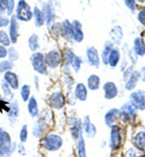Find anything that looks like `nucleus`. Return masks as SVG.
<instances>
[{"mask_svg":"<svg viewBox=\"0 0 145 157\" xmlns=\"http://www.w3.org/2000/svg\"><path fill=\"white\" fill-rule=\"evenodd\" d=\"M142 157H145V156H142Z\"/></svg>","mask_w":145,"mask_h":157,"instance_id":"obj_58","label":"nucleus"},{"mask_svg":"<svg viewBox=\"0 0 145 157\" xmlns=\"http://www.w3.org/2000/svg\"><path fill=\"white\" fill-rule=\"evenodd\" d=\"M30 64L33 70L39 74V75H47L48 73V68L46 64V59H45V55L38 51V52H33V55L30 56Z\"/></svg>","mask_w":145,"mask_h":157,"instance_id":"obj_2","label":"nucleus"},{"mask_svg":"<svg viewBox=\"0 0 145 157\" xmlns=\"http://www.w3.org/2000/svg\"><path fill=\"white\" fill-rule=\"evenodd\" d=\"M134 71V65H132V64H129L126 69H124V71H122V78H124V81H126L127 78L131 76V74Z\"/></svg>","mask_w":145,"mask_h":157,"instance_id":"obj_47","label":"nucleus"},{"mask_svg":"<svg viewBox=\"0 0 145 157\" xmlns=\"http://www.w3.org/2000/svg\"><path fill=\"white\" fill-rule=\"evenodd\" d=\"M74 96L76 100H80V101H86L87 96H88V88L87 86L82 83V82H79L75 85V88H74Z\"/></svg>","mask_w":145,"mask_h":157,"instance_id":"obj_22","label":"nucleus"},{"mask_svg":"<svg viewBox=\"0 0 145 157\" xmlns=\"http://www.w3.org/2000/svg\"><path fill=\"white\" fill-rule=\"evenodd\" d=\"M64 83H65V86H67V90L70 92V88H71V86H73V83H74V78L67 76V78H64Z\"/></svg>","mask_w":145,"mask_h":157,"instance_id":"obj_49","label":"nucleus"},{"mask_svg":"<svg viewBox=\"0 0 145 157\" xmlns=\"http://www.w3.org/2000/svg\"><path fill=\"white\" fill-rule=\"evenodd\" d=\"M41 9L44 11L46 25L50 27L56 22V18H57V2L55 0H48L45 4H42Z\"/></svg>","mask_w":145,"mask_h":157,"instance_id":"obj_5","label":"nucleus"},{"mask_svg":"<svg viewBox=\"0 0 145 157\" xmlns=\"http://www.w3.org/2000/svg\"><path fill=\"white\" fill-rule=\"evenodd\" d=\"M48 28V33L53 39H58L62 38V22H55L53 24H51Z\"/></svg>","mask_w":145,"mask_h":157,"instance_id":"obj_34","label":"nucleus"},{"mask_svg":"<svg viewBox=\"0 0 145 157\" xmlns=\"http://www.w3.org/2000/svg\"><path fill=\"white\" fill-rule=\"evenodd\" d=\"M137 4H140V5H144L145 4V0H135Z\"/></svg>","mask_w":145,"mask_h":157,"instance_id":"obj_55","label":"nucleus"},{"mask_svg":"<svg viewBox=\"0 0 145 157\" xmlns=\"http://www.w3.org/2000/svg\"><path fill=\"white\" fill-rule=\"evenodd\" d=\"M124 5H126V7L132 12V13H134L135 11H137V1L135 0H124Z\"/></svg>","mask_w":145,"mask_h":157,"instance_id":"obj_44","label":"nucleus"},{"mask_svg":"<svg viewBox=\"0 0 145 157\" xmlns=\"http://www.w3.org/2000/svg\"><path fill=\"white\" fill-rule=\"evenodd\" d=\"M101 78H99V75H97V74H92V75H90L88 78H87V88L90 90V91H98L99 88H101Z\"/></svg>","mask_w":145,"mask_h":157,"instance_id":"obj_31","label":"nucleus"},{"mask_svg":"<svg viewBox=\"0 0 145 157\" xmlns=\"http://www.w3.org/2000/svg\"><path fill=\"white\" fill-rule=\"evenodd\" d=\"M133 52L138 56V57H144L145 56V41L144 38L142 36H137L133 40V46H132Z\"/></svg>","mask_w":145,"mask_h":157,"instance_id":"obj_26","label":"nucleus"},{"mask_svg":"<svg viewBox=\"0 0 145 157\" xmlns=\"http://www.w3.org/2000/svg\"><path fill=\"white\" fill-rule=\"evenodd\" d=\"M76 141H78V145H76L78 156L86 157V143H85V138H83V136H81Z\"/></svg>","mask_w":145,"mask_h":157,"instance_id":"obj_38","label":"nucleus"},{"mask_svg":"<svg viewBox=\"0 0 145 157\" xmlns=\"http://www.w3.org/2000/svg\"><path fill=\"white\" fill-rule=\"evenodd\" d=\"M17 147L20 149V152H21V154H24V152H25V151L23 150V146H22V145H20V146H17Z\"/></svg>","mask_w":145,"mask_h":157,"instance_id":"obj_54","label":"nucleus"},{"mask_svg":"<svg viewBox=\"0 0 145 157\" xmlns=\"http://www.w3.org/2000/svg\"><path fill=\"white\" fill-rule=\"evenodd\" d=\"M122 144V136H121V128L119 124H114L110 127V139H109V146L113 151H116L121 147Z\"/></svg>","mask_w":145,"mask_h":157,"instance_id":"obj_7","label":"nucleus"},{"mask_svg":"<svg viewBox=\"0 0 145 157\" xmlns=\"http://www.w3.org/2000/svg\"><path fill=\"white\" fill-rule=\"evenodd\" d=\"M42 146L45 150L50 151V152H56L58 150H61L63 146V139L61 136L56 134V133H50L42 140Z\"/></svg>","mask_w":145,"mask_h":157,"instance_id":"obj_3","label":"nucleus"},{"mask_svg":"<svg viewBox=\"0 0 145 157\" xmlns=\"http://www.w3.org/2000/svg\"><path fill=\"white\" fill-rule=\"evenodd\" d=\"M1 113H2V110H1V109H0V115H1Z\"/></svg>","mask_w":145,"mask_h":157,"instance_id":"obj_56","label":"nucleus"},{"mask_svg":"<svg viewBox=\"0 0 145 157\" xmlns=\"http://www.w3.org/2000/svg\"><path fill=\"white\" fill-rule=\"evenodd\" d=\"M34 83H35V90L39 91V78L38 76H34Z\"/></svg>","mask_w":145,"mask_h":157,"instance_id":"obj_53","label":"nucleus"},{"mask_svg":"<svg viewBox=\"0 0 145 157\" xmlns=\"http://www.w3.org/2000/svg\"><path fill=\"white\" fill-rule=\"evenodd\" d=\"M114 47H116V46L110 40H106L104 42L103 48H102V56H101V62L104 65H108V57H109V55H110V52L113 51Z\"/></svg>","mask_w":145,"mask_h":157,"instance_id":"obj_30","label":"nucleus"},{"mask_svg":"<svg viewBox=\"0 0 145 157\" xmlns=\"http://www.w3.org/2000/svg\"><path fill=\"white\" fill-rule=\"evenodd\" d=\"M121 58H122V57H121V51H120L117 47H114L113 51L110 52L109 57H108V65H109L111 69L116 68V67L120 64Z\"/></svg>","mask_w":145,"mask_h":157,"instance_id":"obj_24","label":"nucleus"},{"mask_svg":"<svg viewBox=\"0 0 145 157\" xmlns=\"http://www.w3.org/2000/svg\"><path fill=\"white\" fill-rule=\"evenodd\" d=\"M139 71H140V75H142V78H140V80L145 83V67L140 68V70H139Z\"/></svg>","mask_w":145,"mask_h":157,"instance_id":"obj_52","label":"nucleus"},{"mask_svg":"<svg viewBox=\"0 0 145 157\" xmlns=\"http://www.w3.org/2000/svg\"><path fill=\"white\" fill-rule=\"evenodd\" d=\"M48 104L55 110H62L67 104V98L62 91H55L48 97Z\"/></svg>","mask_w":145,"mask_h":157,"instance_id":"obj_8","label":"nucleus"},{"mask_svg":"<svg viewBox=\"0 0 145 157\" xmlns=\"http://www.w3.org/2000/svg\"><path fill=\"white\" fill-rule=\"evenodd\" d=\"M4 75V80L10 85V87L13 90V91H16V90H18L20 88V78H18V75L15 73V71H6L5 74H2Z\"/></svg>","mask_w":145,"mask_h":157,"instance_id":"obj_21","label":"nucleus"},{"mask_svg":"<svg viewBox=\"0 0 145 157\" xmlns=\"http://www.w3.org/2000/svg\"><path fill=\"white\" fill-rule=\"evenodd\" d=\"M20 140H21L22 144L27 143V140H28V126L27 124L22 126L21 132H20Z\"/></svg>","mask_w":145,"mask_h":157,"instance_id":"obj_45","label":"nucleus"},{"mask_svg":"<svg viewBox=\"0 0 145 157\" xmlns=\"http://www.w3.org/2000/svg\"><path fill=\"white\" fill-rule=\"evenodd\" d=\"M7 48H9V47L0 45V60H1V59H5L7 57Z\"/></svg>","mask_w":145,"mask_h":157,"instance_id":"obj_48","label":"nucleus"},{"mask_svg":"<svg viewBox=\"0 0 145 157\" xmlns=\"http://www.w3.org/2000/svg\"><path fill=\"white\" fill-rule=\"evenodd\" d=\"M133 144L138 150L145 151V131H138L133 138Z\"/></svg>","mask_w":145,"mask_h":157,"instance_id":"obj_32","label":"nucleus"},{"mask_svg":"<svg viewBox=\"0 0 145 157\" xmlns=\"http://www.w3.org/2000/svg\"><path fill=\"white\" fill-rule=\"evenodd\" d=\"M15 67V63L10 59H1L0 60V74H5L6 71H11Z\"/></svg>","mask_w":145,"mask_h":157,"instance_id":"obj_37","label":"nucleus"},{"mask_svg":"<svg viewBox=\"0 0 145 157\" xmlns=\"http://www.w3.org/2000/svg\"><path fill=\"white\" fill-rule=\"evenodd\" d=\"M20 116V105H18V100L13 99L10 104H9V110H7V117L10 120V122L12 124H15L18 120Z\"/></svg>","mask_w":145,"mask_h":157,"instance_id":"obj_17","label":"nucleus"},{"mask_svg":"<svg viewBox=\"0 0 145 157\" xmlns=\"http://www.w3.org/2000/svg\"><path fill=\"white\" fill-rule=\"evenodd\" d=\"M129 103L137 109L143 111L145 110V91L143 90H134L129 94Z\"/></svg>","mask_w":145,"mask_h":157,"instance_id":"obj_9","label":"nucleus"},{"mask_svg":"<svg viewBox=\"0 0 145 157\" xmlns=\"http://www.w3.org/2000/svg\"><path fill=\"white\" fill-rule=\"evenodd\" d=\"M86 59L90 67L94 69H98L101 67V55L94 46H88L86 48Z\"/></svg>","mask_w":145,"mask_h":157,"instance_id":"obj_10","label":"nucleus"},{"mask_svg":"<svg viewBox=\"0 0 145 157\" xmlns=\"http://www.w3.org/2000/svg\"><path fill=\"white\" fill-rule=\"evenodd\" d=\"M137 116H138V110L129 101L124 103L119 109V118L124 123H133Z\"/></svg>","mask_w":145,"mask_h":157,"instance_id":"obj_4","label":"nucleus"},{"mask_svg":"<svg viewBox=\"0 0 145 157\" xmlns=\"http://www.w3.org/2000/svg\"><path fill=\"white\" fill-rule=\"evenodd\" d=\"M5 133L6 131H4L1 127H0V146L4 145V138H5Z\"/></svg>","mask_w":145,"mask_h":157,"instance_id":"obj_51","label":"nucleus"},{"mask_svg":"<svg viewBox=\"0 0 145 157\" xmlns=\"http://www.w3.org/2000/svg\"><path fill=\"white\" fill-rule=\"evenodd\" d=\"M137 21L140 25H143L145 28V7H140L139 10H137Z\"/></svg>","mask_w":145,"mask_h":157,"instance_id":"obj_43","label":"nucleus"},{"mask_svg":"<svg viewBox=\"0 0 145 157\" xmlns=\"http://www.w3.org/2000/svg\"><path fill=\"white\" fill-rule=\"evenodd\" d=\"M109 36H110V41L115 46H121L122 40H124V28L117 24L113 25L109 32Z\"/></svg>","mask_w":145,"mask_h":157,"instance_id":"obj_13","label":"nucleus"},{"mask_svg":"<svg viewBox=\"0 0 145 157\" xmlns=\"http://www.w3.org/2000/svg\"><path fill=\"white\" fill-rule=\"evenodd\" d=\"M16 150H17V144L13 141L10 145H1L0 146V157H11Z\"/></svg>","mask_w":145,"mask_h":157,"instance_id":"obj_35","label":"nucleus"},{"mask_svg":"<svg viewBox=\"0 0 145 157\" xmlns=\"http://www.w3.org/2000/svg\"><path fill=\"white\" fill-rule=\"evenodd\" d=\"M20 94H21V99L23 101H28L29 98L32 97V88L29 85H23L20 88Z\"/></svg>","mask_w":145,"mask_h":157,"instance_id":"obj_39","label":"nucleus"},{"mask_svg":"<svg viewBox=\"0 0 145 157\" xmlns=\"http://www.w3.org/2000/svg\"><path fill=\"white\" fill-rule=\"evenodd\" d=\"M76 57L75 52L71 50V48H64L63 51V63H62V69L65 74H70V71L73 70L71 69V63L74 58Z\"/></svg>","mask_w":145,"mask_h":157,"instance_id":"obj_12","label":"nucleus"},{"mask_svg":"<svg viewBox=\"0 0 145 157\" xmlns=\"http://www.w3.org/2000/svg\"><path fill=\"white\" fill-rule=\"evenodd\" d=\"M0 45L6 46V47H10L12 45L10 36H9V33L6 30H2V29H0Z\"/></svg>","mask_w":145,"mask_h":157,"instance_id":"obj_40","label":"nucleus"},{"mask_svg":"<svg viewBox=\"0 0 145 157\" xmlns=\"http://www.w3.org/2000/svg\"><path fill=\"white\" fill-rule=\"evenodd\" d=\"M82 64H83L82 57H80V56L76 55V57L74 58L73 63H71V69H73L75 73H79L80 69H81V67H82Z\"/></svg>","mask_w":145,"mask_h":157,"instance_id":"obj_42","label":"nucleus"},{"mask_svg":"<svg viewBox=\"0 0 145 157\" xmlns=\"http://www.w3.org/2000/svg\"><path fill=\"white\" fill-rule=\"evenodd\" d=\"M62 38L67 42H74V33H73L71 21H62Z\"/></svg>","mask_w":145,"mask_h":157,"instance_id":"obj_18","label":"nucleus"},{"mask_svg":"<svg viewBox=\"0 0 145 157\" xmlns=\"http://www.w3.org/2000/svg\"><path fill=\"white\" fill-rule=\"evenodd\" d=\"M117 120H119V109L117 108H113V109L108 110V113L104 115V122L108 127L116 124Z\"/></svg>","mask_w":145,"mask_h":157,"instance_id":"obj_29","label":"nucleus"},{"mask_svg":"<svg viewBox=\"0 0 145 157\" xmlns=\"http://www.w3.org/2000/svg\"><path fill=\"white\" fill-rule=\"evenodd\" d=\"M144 41H145V36H144Z\"/></svg>","mask_w":145,"mask_h":157,"instance_id":"obj_57","label":"nucleus"},{"mask_svg":"<svg viewBox=\"0 0 145 157\" xmlns=\"http://www.w3.org/2000/svg\"><path fill=\"white\" fill-rule=\"evenodd\" d=\"M82 120L81 118H78V121H76V123L74 124V126H71L70 127V133H71V137L73 139H75V140H78L79 138L82 136Z\"/></svg>","mask_w":145,"mask_h":157,"instance_id":"obj_36","label":"nucleus"},{"mask_svg":"<svg viewBox=\"0 0 145 157\" xmlns=\"http://www.w3.org/2000/svg\"><path fill=\"white\" fill-rule=\"evenodd\" d=\"M33 20H34V25L36 28H41L44 25H46L44 11H42L41 7L34 6V9H33Z\"/></svg>","mask_w":145,"mask_h":157,"instance_id":"obj_25","label":"nucleus"},{"mask_svg":"<svg viewBox=\"0 0 145 157\" xmlns=\"http://www.w3.org/2000/svg\"><path fill=\"white\" fill-rule=\"evenodd\" d=\"M46 128H47V122H46V120L42 117L38 118L36 122H35V126L33 127V136L35 138H38V139H40V138H42V136H44Z\"/></svg>","mask_w":145,"mask_h":157,"instance_id":"obj_23","label":"nucleus"},{"mask_svg":"<svg viewBox=\"0 0 145 157\" xmlns=\"http://www.w3.org/2000/svg\"><path fill=\"white\" fill-rule=\"evenodd\" d=\"M27 109H28V113L30 115V117L33 118H38L40 115V110H39V104H38V100L35 97H30L29 100L27 101Z\"/></svg>","mask_w":145,"mask_h":157,"instance_id":"obj_28","label":"nucleus"},{"mask_svg":"<svg viewBox=\"0 0 145 157\" xmlns=\"http://www.w3.org/2000/svg\"><path fill=\"white\" fill-rule=\"evenodd\" d=\"M103 93H104V98L108 99V100H111V99L116 98L119 96V88H117V85L113 81H106L103 85Z\"/></svg>","mask_w":145,"mask_h":157,"instance_id":"obj_14","label":"nucleus"},{"mask_svg":"<svg viewBox=\"0 0 145 157\" xmlns=\"http://www.w3.org/2000/svg\"><path fill=\"white\" fill-rule=\"evenodd\" d=\"M13 15L20 22H30L33 21V9L25 0H18Z\"/></svg>","mask_w":145,"mask_h":157,"instance_id":"obj_1","label":"nucleus"},{"mask_svg":"<svg viewBox=\"0 0 145 157\" xmlns=\"http://www.w3.org/2000/svg\"><path fill=\"white\" fill-rule=\"evenodd\" d=\"M16 4V0H0V15H7L11 17L15 13Z\"/></svg>","mask_w":145,"mask_h":157,"instance_id":"obj_16","label":"nucleus"},{"mask_svg":"<svg viewBox=\"0 0 145 157\" xmlns=\"http://www.w3.org/2000/svg\"><path fill=\"white\" fill-rule=\"evenodd\" d=\"M127 157H139V151L135 150L134 147H131L127 151Z\"/></svg>","mask_w":145,"mask_h":157,"instance_id":"obj_50","label":"nucleus"},{"mask_svg":"<svg viewBox=\"0 0 145 157\" xmlns=\"http://www.w3.org/2000/svg\"><path fill=\"white\" fill-rule=\"evenodd\" d=\"M10 24V17L7 15H0V29L9 27Z\"/></svg>","mask_w":145,"mask_h":157,"instance_id":"obj_46","label":"nucleus"},{"mask_svg":"<svg viewBox=\"0 0 145 157\" xmlns=\"http://www.w3.org/2000/svg\"><path fill=\"white\" fill-rule=\"evenodd\" d=\"M73 33H74V42H82L85 39V34L82 30V24L79 20L71 21Z\"/></svg>","mask_w":145,"mask_h":157,"instance_id":"obj_19","label":"nucleus"},{"mask_svg":"<svg viewBox=\"0 0 145 157\" xmlns=\"http://www.w3.org/2000/svg\"><path fill=\"white\" fill-rule=\"evenodd\" d=\"M28 47L32 52H38L40 50V36L36 33H33L28 38Z\"/></svg>","mask_w":145,"mask_h":157,"instance_id":"obj_33","label":"nucleus"},{"mask_svg":"<svg viewBox=\"0 0 145 157\" xmlns=\"http://www.w3.org/2000/svg\"><path fill=\"white\" fill-rule=\"evenodd\" d=\"M45 59L48 69H57L63 63V53L57 48H52L45 53Z\"/></svg>","mask_w":145,"mask_h":157,"instance_id":"obj_6","label":"nucleus"},{"mask_svg":"<svg viewBox=\"0 0 145 157\" xmlns=\"http://www.w3.org/2000/svg\"><path fill=\"white\" fill-rule=\"evenodd\" d=\"M7 28H9V30H7L9 36H10V40L13 45L18 41V36H20V21L16 18L15 15H12L10 17V24Z\"/></svg>","mask_w":145,"mask_h":157,"instance_id":"obj_11","label":"nucleus"},{"mask_svg":"<svg viewBox=\"0 0 145 157\" xmlns=\"http://www.w3.org/2000/svg\"><path fill=\"white\" fill-rule=\"evenodd\" d=\"M0 88H1V92H2V98L4 100H6L7 103L12 101L15 99V94H13V90L10 87V85L2 78L1 82H0Z\"/></svg>","mask_w":145,"mask_h":157,"instance_id":"obj_27","label":"nucleus"},{"mask_svg":"<svg viewBox=\"0 0 145 157\" xmlns=\"http://www.w3.org/2000/svg\"><path fill=\"white\" fill-rule=\"evenodd\" d=\"M82 129L83 133L88 138H94L97 134V128L94 126V123L91 122L90 116H85L82 120Z\"/></svg>","mask_w":145,"mask_h":157,"instance_id":"obj_20","label":"nucleus"},{"mask_svg":"<svg viewBox=\"0 0 145 157\" xmlns=\"http://www.w3.org/2000/svg\"><path fill=\"white\" fill-rule=\"evenodd\" d=\"M7 57H9V59H10L11 62H13V63L20 59V52L17 51V48H16L15 46L11 45V46L7 48Z\"/></svg>","mask_w":145,"mask_h":157,"instance_id":"obj_41","label":"nucleus"},{"mask_svg":"<svg viewBox=\"0 0 145 157\" xmlns=\"http://www.w3.org/2000/svg\"><path fill=\"white\" fill-rule=\"evenodd\" d=\"M140 78H142L140 71L134 69V71L131 74V76L124 81V90H126V91H129V92L134 91V90L137 88V86H138Z\"/></svg>","mask_w":145,"mask_h":157,"instance_id":"obj_15","label":"nucleus"}]
</instances>
